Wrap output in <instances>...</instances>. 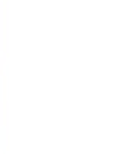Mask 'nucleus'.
Returning a JSON list of instances; mask_svg holds the SVG:
<instances>
[]
</instances>
